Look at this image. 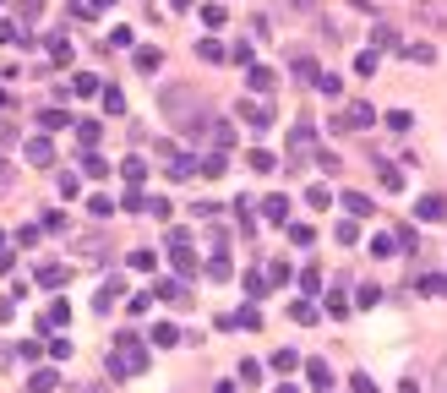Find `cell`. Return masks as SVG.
<instances>
[{"instance_id":"cell-1","label":"cell","mask_w":447,"mask_h":393,"mask_svg":"<svg viewBox=\"0 0 447 393\" xmlns=\"http://www.w3.org/2000/svg\"><path fill=\"white\" fill-rule=\"evenodd\" d=\"M164 246H169V262H175L180 273H191V268H197V251H191V235H186V230H169V240H164Z\"/></svg>"},{"instance_id":"cell-2","label":"cell","mask_w":447,"mask_h":393,"mask_svg":"<svg viewBox=\"0 0 447 393\" xmlns=\"http://www.w3.org/2000/svg\"><path fill=\"white\" fill-rule=\"evenodd\" d=\"M197 104H202L197 93H175V87L164 93V109H197ZM202 126H208L202 115H186V131H202Z\"/></svg>"},{"instance_id":"cell-3","label":"cell","mask_w":447,"mask_h":393,"mask_svg":"<svg viewBox=\"0 0 447 393\" xmlns=\"http://www.w3.org/2000/svg\"><path fill=\"white\" fill-rule=\"evenodd\" d=\"M257 208H262L268 224H290V197L284 191H268V202H257Z\"/></svg>"},{"instance_id":"cell-4","label":"cell","mask_w":447,"mask_h":393,"mask_svg":"<svg viewBox=\"0 0 447 393\" xmlns=\"http://www.w3.org/2000/svg\"><path fill=\"white\" fill-rule=\"evenodd\" d=\"M371 120H376V109H371V104H360V98H355V104H349V109L338 115V131H349V126L360 131V126H371Z\"/></svg>"},{"instance_id":"cell-5","label":"cell","mask_w":447,"mask_h":393,"mask_svg":"<svg viewBox=\"0 0 447 393\" xmlns=\"http://www.w3.org/2000/svg\"><path fill=\"white\" fill-rule=\"evenodd\" d=\"M415 219H426V224H437V219H447V197H442V191H431V197H420V208H415Z\"/></svg>"},{"instance_id":"cell-6","label":"cell","mask_w":447,"mask_h":393,"mask_svg":"<svg viewBox=\"0 0 447 393\" xmlns=\"http://www.w3.org/2000/svg\"><path fill=\"white\" fill-rule=\"evenodd\" d=\"M240 115H246L257 131H262V126H273V104H257V98H246V104H240Z\"/></svg>"},{"instance_id":"cell-7","label":"cell","mask_w":447,"mask_h":393,"mask_svg":"<svg viewBox=\"0 0 447 393\" xmlns=\"http://www.w3.org/2000/svg\"><path fill=\"white\" fill-rule=\"evenodd\" d=\"M338 202L349 208V219H355V224H360V219H371V197H366V191H344Z\"/></svg>"},{"instance_id":"cell-8","label":"cell","mask_w":447,"mask_h":393,"mask_svg":"<svg viewBox=\"0 0 447 393\" xmlns=\"http://www.w3.org/2000/svg\"><path fill=\"white\" fill-rule=\"evenodd\" d=\"M305 377H311V388H316V393L333 388V372H327V361H305Z\"/></svg>"},{"instance_id":"cell-9","label":"cell","mask_w":447,"mask_h":393,"mask_svg":"<svg viewBox=\"0 0 447 393\" xmlns=\"http://www.w3.org/2000/svg\"><path fill=\"white\" fill-rule=\"evenodd\" d=\"M273 72H268V66H251V72H246V87H251V93H273Z\"/></svg>"},{"instance_id":"cell-10","label":"cell","mask_w":447,"mask_h":393,"mask_svg":"<svg viewBox=\"0 0 447 393\" xmlns=\"http://www.w3.org/2000/svg\"><path fill=\"white\" fill-rule=\"evenodd\" d=\"M22 153H28V164H55V148H50L44 137H33V142H28Z\"/></svg>"},{"instance_id":"cell-11","label":"cell","mask_w":447,"mask_h":393,"mask_svg":"<svg viewBox=\"0 0 447 393\" xmlns=\"http://www.w3.org/2000/svg\"><path fill=\"white\" fill-rule=\"evenodd\" d=\"M66 317H72V306H66V301H50V312H44V322H39V328H44V333H50V328H66Z\"/></svg>"},{"instance_id":"cell-12","label":"cell","mask_w":447,"mask_h":393,"mask_svg":"<svg viewBox=\"0 0 447 393\" xmlns=\"http://www.w3.org/2000/svg\"><path fill=\"white\" fill-rule=\"evenodd\" d=\"M39 126H44V131H66V126H72V115H66V109H44V115H39Z\"/></svg>"},{"instance_id":"cell-13","label":"cell","mask_w":447,"mask_h":393,"mask_svg":"<svg viewBox=\"0 0 447 393\" xmlns=\"http://www.w3.org/2000/svg\"><path fill=\"white\" fill-rule=\"evenodd\" d=\"M82 175H87V180H104V175H109V164H104V158L87 148V158H82Z\"/></svg>"},{"instance_id":"cell-14","label":"cell","mask_w":447,"mask_h":393,"mask_svg":"<svg viewBox=\"0 0 447 393\" xmlns=\"http://www.w3.org/2000/svg\"><path fill=\"white\" fill-rule=\"evenodd\" d=\"M197 55H202L208 66H219V61H224V55H229V50H224L219 39H202V44H197Z\"/></svg>"},{"instance_id":"cell-15","label":"cell","mask_w":447,"mask_h":393,"mask_svg":"<svg viewBox=\"0 0 447 393\" xmlns=\"http://www.w3.org/2000/svg\"><path fill=\"white\" fill-rule=\"evenodd\" d=\"M311 142H316V126H295V131H290V148H311Z\"/></svg>"},{"instance_id":"cell-16","label":"cell","mask_w":447,"mask_h":393,"mask_svg":"<svg viewBox=\"0 0 447 393\" xmlns=\"http://www.w3.org/2000/svg\"><path fill=\"white\" fill-rule=\"evenodd\" d=\"M246 158H251V169H257V175H268V169L279 164V158L268 153V148H251V153H246Z\"/></svg>"},{"instance_id":"cell-17","label":"cell","mask_w":447,"mask_h":393,"mask_svg":"<svg viewBox=\"0 0 447 393\" xmlns=\"http://www.w3.org/2000/svg\"><path fill=\"white\" fill-rule=\"evenodd\" d=\"M158 61H164V55H158L153 44H142V50H137V66H142V72H158Z\"/></svg>"},{"instance_id":"cell-18","label":"cell","mask_w":447,"mask_h":393,"mask_svg":"<svg viewBox=\"0 0 447 393\" xmlns=\"http://www.w3.org/2000/svg\"><path fill=\"white\" fill-rule=\"evenodd\" d=\"M295 77L300 82H316V61H311V55H295Z\"/></svg>"},{"instance_id":"cell-19","label":"cell","mask_w":447,"mask_h":393,"mask_svg":"<svg viewBox=\"0 0 447 393\" xmlns=\"http://www.w3.org/2000/svg\"><path fill=\"white\" fill-rule=\"evenodd\" d=\"M104 109H109V115H126V98H120V87H104Z\"/></svg>"},{"instance_id":"cell-20","label":"cell","mask_w":447,"mask_h":393,"mask_svg":"<svg viewBox=\"0 0 447 393\" xmlns=\"http://www.w3.org/2000/svg\"><path fill=\"white\" fill-rule=\"evenodd\" d=\"M120 175H126V180H131V186H137V180H142V175H148V164H142V158H126V164H120Z\"/></svg>"},{"instance_id":"cell-21","label":"cell","mask_w":447,"mask_h":393,"mask_svg":"<svg viewBox=\"0 0 447 393\" xmlns=\"http://www.w3.org/2000/svg\"><path fill=\"white\" fill-rule=\"evenodd\" d=\"M382 186H387V191H404V169H393V164H382Z\"/></svg>"},{"instance_id":"cell-22","label":"cell","mask_w":447,"mask_h":393,"mask_svg":"<svg viewBox=\"0 0 447 393\" xmlns=\"http://www.w3.org/2000/svg\"><path fill=\"white\" fill-rule=\"evenodd\" d=\"M39 284H44V290H55V284H66V268H39Z\"/></svg>"},{"instance_id":"cell-23","label":"cell","mask_w":447,"mask_h":393,"mask_svg":"<svg viewBox=\"0 0 447 393\" xmlns=\"http://www.w3.org/2000/svg\"><path fill=\"white\" fill-rule=\"evenodd\" d=\"M175 339H180L175 322H158V328H153V344H175Z\"/></svg>"},{"instance_id":"cell-24","label":"cell","mask_w":447,"mask_h":393,"mask_svg":"<svg viewBox=\"0 0 447 393\" xmlns=\"http://www.w3.org/2000/svg\"><path fill=\"white\" fill-rule=\"evenodd\" d=\"M290 240H295V246H316V230H311V224H290Z\"/></svg>"},{"instance_id":"cell-25","label":"cell","mask_w":447,"mask_h":393,"mask_svg":"<svg viewBox=\"0 0 447 393\" xmlns=\"http://www.w3.org/2000/svg\"><path fill=\"white\" fill-rule=\"evenodd\" d=\"M169 175H175V180H186V175H197V164L180 153V158H169Z\"/></svg>"},{"instance_id":"cell-26","label":"cell","mask_w":447,"mask_h":393,"mask_svg":"<svg viewBox=\"0 0 447 393\" xmlns=\"http://www.w3.org/2000/svg\"><path fill=\"white\" fill-rule=\"evenodd\" d=\"M295 366H300L295 350H279V355H273V372H295Z\"/></svg>"},{"instance_id":"cell-27","label":"cell","mask_w":447,"mask_h":393,"mask_svg":"<svg viewBox=\"0 0 447 393\" xmlns=\"http://www.w3.org/2000/svg\"><path fill=\"white\" fill-rule=\"evenodd\" d=\"M376 72V50H366V55H355V77H371Z\"/></svg>"},{"instance_id":"cell-28","label":"cell","mask_w":447,"mask_h":393,"mask_svg":"<svg viewBox=\"0 0 447 393\" xmlns=\"http://www.w3.org/2000/svg\"><path fill=\"white\" fill-rule=\"evenodd\" d=\"M338 246H360V224H355V219L338 224Z\"/></svg>"},{"instance_id":"cell-29","label":"cell","mask_w":447,"mask_h":393,"mask_svg":"<svg viewBox=\"0 0 447 393\" xmlns=\"http://www.w3.org/2000/svg\"><path fill=\"white\" fill-rule=\"evenodd\" d=\"M387 126H393V131H409V126H415V115H409V109H393V115H387Z\"/></svg>"},{"instance_id":"cell-30","label":"cell","mask_w":447,"mask_h":393,"mask_svg":"<svg viewBox=\"0 0 447 393\" xmlns=\"http://www.w3.org/2000/svg\"><path fill=\"white\" fill-rule=\"evenodd\" d=\"M76 137H82L87 148H98V120H82V126H76Z\"/></svg>"},{"instance_id":"cell-31","label":"cell","mask_w":447,"mask_h":393,"mask_svg":"<svg viewBox=\"0 0 447 393\" xmlns=\"http://www.w3.org/2000/svg\"><path fill=\"white\" fill-rule=\"evenodd\" d=\"M290 317H295V322H316V306H311V301H295V306H290Z\"/></svg>"},{"instance_id":"cell-32","label":"cell","mask_w":447,"mask_h":393,"mask_svg":"<svg viewBox=\"0 0 447 393\" xmlns=\"http://www.w3.org/2000/svg\"><path fill=\"white\" fill-rule=\"evenodd\" d=\"M202 22H208V28H224V6H219V0H213V6H202Z\"/></svg>"},{"instance_id":"cell-33","label":"cell","mask_w":447,"mask_h":393,"mask_svg":"<svg viewBox=\"0 0 447 393\" xmlns=\"http://www.w3.org/2000/svg\"><path fill=\"white\" fill-rule=\"evenodd\" d=\"M153 262H158L153 251H131V268H137V273H153Z\"/></svg>"},{"instance_id":"cell-34","label":"cell","mask_w":447,"mask_h":393,"mask_svg":"<svg viewBox=\"0 0 447 393\" xmlns=\"http://www.w3.org/2000/svg\"><path fill=\"white\" fill-rule=\"evenodd\" d=\"M229 273H235V268H229V257H213V262H208V279H229Z\"/></svg>"},{"instance_id":"cell-35","label":"cell","mask_w":447,"mask_h":393,"mask_svg":"<svg viewBox=\"0 0 447 393\" xmlns=\"http://www.w3.org/2000/svg\"><path fill=\"white\" fill-rule=\"evenodd\" d=\"M376 301H382V290H376V284H360V295H355V306H376Z\"/></svg>"},{"instance_id":"cell-36","label":"cell","mask_w":447,"mask_h":393,"mask_svg":"<svg viewBox=\"0 0 447 393\" xmlns=\"http://www.w3.org/2000/svg\"><path fill=\"white\" fill-rule=\"evenodd\" d=\"M420 290H426V295H447V273H431V279H426Z\"/></svg>"},{"instance_id":"cell-37","label":"cell","mask_w":447,"mask_h":393,"mask_svg":"<svg viewBox=\"0 0 447 393\" xmlns=\"http://www.w3.org/2000/svg\"><path fill=\"white\" fill-rule=\"evenodd\" d=\"M371 251H376V257H393V251H398V240H393V235H376Z\"/></svg>"},{"instance_id":"cell-38","label":"cell","mask_w":447,"mask_h":393,"mask_svg":"<svg viewBox=\"0 0 447 393\" xmlns=\"http://www.w3.org/2000/svg\"><path fill=\"white\" fill-rule=\"evenodd\" d=\"M409 61H420V66H431V61H437V50H431V44H415V50H409Z\"/></svg>"},{"instance_id":"cell-39","label":"cell","mask_w":447,"mask_h":393,"mask_svg":"<svg viewBox=\"0 0 447 393\" xmlns=\"http://www.w3.org/2000/svg\"><path fill=\"white\" fill-rule=\"evenodd\" d=\"M305 202H311V208H327L333 197H327V186H311V191H305Z\"/></svg>"},{"instance_id":"cell-40","label":"cell","mask_w":447,"mask_h":393,"mask_svg":"<svg viewBox=\"0 0 447 393\" xmlns=\"http://www.w3.org/2000/svg\"><path fill=\"white\" fill-rule=\"evenodd\" d=\"M262 284H268V279H262V273H257V268H251V273H246V295H268V290H262Z\"/></svg>"},{"instance_id":"cell-41","label":"cell","mask_w":447,"mask_h":393,"mask_svg":"<svg viewBox=\"0 0 447 393\" xmlns=\"http://www.w3.org/2000/svg\"><path fill=\"white\" fill-rule=\"evenodd\" d=\"M300 290H311V295H316V290H322V273H316V268H305V273H300Z\"/></svg>"},{"instance_id":"cell-42","label":"cell","mask_w":447,"mask_h":393,"mask_svg":"<svg viewBox=\"0 0 447 393\" xmlns=\"http://www.w3.org/2000/svg\"><path fill=\"white\" fill-rule=\"evenodd\" d=\"M224 164H229V158H208V164H197V169H202L208 180H219V175H224Z\"/></svg>"},{"instance_id":"cell-43","label":"cell","mask_w":447,"mask_h":393,"mask_svg":"<svg viewBox=\"0 0 447 393\" xmlns=\"http://www.w3.org/2000/svg\"><path fill=\"white\" fill-rule=\"evenodd\" d=\"M55 388V372H33V393H50Z\"/></svg>"},{"instance_id":"cell-44","label":"cell","mask_w":447,"mask_h":393,"mask_svg":"<svg viewBox=\"0 0 447 393\" xmlns=\"http://www.w3.org/2000/svg\"><path fill=\"white\" fill-rule=\"evenodd\" d=\"M316 164H322V169H327V175H333V169H338V164H344V158L333 153V148H322V153H316Z\"/></svg>"},{"instance_id":"cell-45","label":"cell","mask_w":447,"mask_h":393,"mask_svg":"<svg viewBox=\"0 0 447 393\" xmlns=\"http://www.w3.org/2000/svg\"><path fill=\"white\" fill-rule=\"evenodd\" d=\"M349 388H355V393H376V383L366 377V372H355V377H349Z\"/></svg>"},{"instance_id":"cell-46","label":"cell","mask_w":447,"mask_h":393,"mask_svg":"<svg viewBox=\"0 0 447 393\" xmlns=\"http://www.w3.org/2000/svg\"><path fill=\"white\" fill-rule=\"evenodd\" d=\"M437 393H447V361L437 366Z\"/></svg>"},{"instance_id":"cell-47","label":"cell","mask_w":447,"mask_h":393,"mask_svg":"<svg viewBox=\"0 0 447 393\" xmlns=\"http://www.w3.org/2000/svg\"><path fill=\"white\" fill-rule=\"evenodd\" d=\"M6 39H17V28H11V22H0V44H6Z\"/></svg>"},{"instance_id":"cell-48","label":"cell","mask_w":447,"mask_h":393,"mask_svg":"<svg viewBox=\"0 0 447 393\" xmlns=\"http://www.w3.org/2000/svg\"><path fill=\"white\" fill-rule=\"evenodd\" d=\"M273 393H300V388H295V383H279V388H273Z\"/></svg>"},{"instance_id":"cell-49","label":"cell","mask_w":447,"mask_h":393,"mask_svg":"<svg viewBox=\"0 0 447 393\" xmlns=\"http://www.w3.org/2000/svg\"><path fill=\"white\" fill-rule=\"evenodd\" d=\"M109 6H115V0H93V11H109Z\"/></svg>"},{"instance_id":"cell-50","label":"cell","mask_w":447,"mask_h":393,"mask_svg":"<svg viewBox=\"0 0 447 393\" xmlns=\"http://www.w3.org/2000/svg\"><path fill=\"white\" fill-rule=\"evenodd\" d=\"M398 393H420V388H415V383H398Z\"/></svg>"},{"instance_id":"cell-51","label":"cell","mask_w":447,"mask_h":393,"mask_svg":"<svg viewBox=\"0 0 447 393\" xmlns=\"http://www.w3.org/2000/svg\"><path fill=\"white\" fill-rule=\"evenodd\" d=\"M213 393H235V383H219V388H213Z\"/></svg>"},{"instance_id":"cell-52","label":"cell","mask_w":447,"mask_h":393,"mask_svg":"<svg viewBox=\"0 0 447 393\" xmlns=\"http://www.w3.org/2000/svg\"><path fill=\"white\" fill-rule=\"evenodd\" d=\"M186 6H191V0H175V11H186Z\"/></svg>"},{"instance_id":"cell-53","label":"cell","mask_w":447,"mask_h":393,"mask_svg":"<svg viewBox=\"0 0 447 393\" xmlns=\"http://www.w3.org/2000/svg\"><path fill=\"white\" fill-rule=\"evenodd\" d=\"M6 104H11V98H6V93H0V109H6Z\"/></svg>"}]
</instances>
